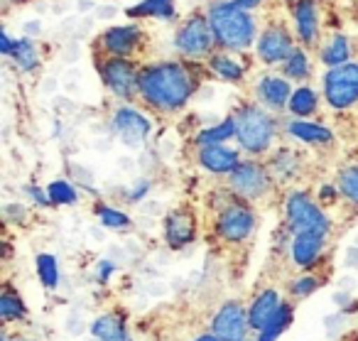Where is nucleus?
<instances>
[{"label":"nucleus","instance_id":"obj_1","mask_svg":"<svg viewBox=\"0 0 358 341\" xmlns=\"http://www.w3.org/2000/svg\"><path fill=\"white\" fill-rule=\"evenodd\" d=\"M194 69L187 62H152L140 69V99L159 113L182 111L199 89Z\"/></svg>","mask_w":358,"mask_h":341},{"label":"nucleus","instance_id":"obj_2","mask_svg":"<svg viewBox=\"0 0 358 341\" xmlns=\"http://www.w3.org/2000/svg\"><path fill=\"white\" fill-rule=\"evenodd\" d=\"M209 22L219 47L226 52H245L258 42V18L248 11L236 8L231 0H216L209 6Z\"/></svg>","mask_w":358,"mask_h":341},{"label":"nucleus","instance_id":"obj_3","mask_svg":"<svg viewBox=\"0 0 358 341\" xmlns=\"http://www.w3.org/2000/svg\"><path fill=\"white\" fill-rule=\"evenodd\" d=\"M236 140L248 155H265L278 138V118L258 104H243L234 116Z\"/></svg>","mask_w":358,"mask_h":341},{"label":"nucleus","instance_id":"obj_4","mask_svg":"<svg viewBox=\"0 0 358 341\" xmlns=\"http://www.w3.org/2000/svg\"><path fill=\"white\" fill-rule=\"evenodd\" d=\"M216 47H219V42L211 30L209 15H204V13H189L174 32V50L185 60H211L216 55Z\"/></svg>","mask_w":358,"mask_h":341},{"label":"nucleus","instance_id":"obj_5","mask_svg":"<svg viewBox=\"0 0 358 341\" xmlns=\"http://www.w3.org/2000/svg\"><path fill=\"white\" fill-rule=\"evenodd\" d=\"M285 216H287V228L297 233H319L327 236L331 231V221L322 211L317 202L302 189H292L285 199Z\"/></svg>","mask_w":358,"mask_h":341},{"label":"nucleus","instance_id":"obj_6","mask_svg":"<svg viewBox=\"0 0 358 341\" xmlns=\"http://www.w3.org/2000/svg\"><path fill=\"white\" fill-rule=\"evenodd\" d=\"M324 99L334 111H346L358 104V64L346 62L324 74Z\"/></svg>","mask_w":358,"mask_h":341},{"label":"nucleus","instance_id":"obj_7","mask_svg":"<svg viewBox=\"0 0 358 341\" xmlns=\"http://www.w3.org/2000/svg\"><path fill=\"white\" fill-rule=\"evenodd\" d=\"M101 79L115 99L133 101L135 96H140V69L133 60L106 57L101 62Z\"/></svg>","mask_w":358,"mask_h":341},{"label":"nucleus","instance_id":"obj_8","mask_svg":"<svg viewBox=\"0 0 358 341\" xmlns=\"http://www.w3.org/2000/svg\"><path fill=\"white\" fill-rule=\"evenodd\" d=\"M231 192L238 194L245 202L263 199L273 189V172L255 160H241V165L229 174Z\"/></svg>","mask_w":358,"mask_h":341},{"label":"nucleus","instance_id":"obj_9","mask_svg":"<svg viewBox=\"0 0 358 341\" xmlns=\"http://www.w3.org/2000/svg\"><path fill=\"white\" fill-rule=\"evenodd\" d=\"M255 211L245 202H229L216 216V233L229 243H241L255 231Z\"/></svg>","mask_w":358,"mask_h":341},{"label":"nucleus","instance_id":"obj_10","mask_svg":"<svg viewBox=\"0 0 358 341\" xmlns=\"http://www.w3.org/2000/svg\"><path fill=\"white\" fill-rule=\"evenodd\" d=\"M297 45H294V35L282 25V22H273L260 32L258 42H255V52L263 64H285L289 57L294 55Z\"/></svg>","mask_w":358,"mask_h":341},{"label":"nucleus","instance_id":"obj_11","mask_svg":"<svg viewBox=\"0 0 358 341\" xmlns=\"http://www.w3.org/2000/svg\"><path fill=\"white\" fill-rule=\"evenodd\" d=\"M110 130L125 148H140L152 130V123L133 106H120L110 116Z\"/></svg>","mask_w":358,"mask_h":341},{"label":"nucleus","instance_id":"obj_12","mask_svg":"<svg viewBox=\"0 0 358 341\" xmlns=\"http://www.w3.org/2000/svg\"><path fill=\"white\" fill-rule=\"evenodd\" d=\"M250 331L248 312L243 309L238 300H231L216 312L211 321V334L219 341H245Z\"/></svg>","mask_w":358,"mask_h":341},{"label":"nucleus","instance_id":"obj_13","mask_svg":"<svg viewBox=\"0 0 358 341\" xmlns=\"http://www.w3.org/2000/svg\"><path fill=\"white\" fill-rule=\"evenodd\" d=\"M143 45V27L140 22H128V25H113L101 35V50L108 57H123L130 60Z\"/></svg>","mask_w":358,"mask_h":341},{"label":"nucleus","instance_id":"obj_14","mask_svg":"<svg viewBox=\"0 0 358 341\" xmlns=\"http://www.w3.org/2000/svg\"><path fill=\"white\" fill-rule=\"evenodd\" d=\"M294 32L304 47H314L322 35V8L317 0H292Z\"/></svg>","mask_w":358,"mask_h":341},{"label":"nucleus","instance_id":"obj_15","mask_svg":"<svg viewBox=\"0 0 358 341\" xmlns=\"http://www.w3.org/2000/svg\"><path fill=\"white\" fill-rule=\"evenodd\" d=\"M292 84H289L287 76H278V74H265L258 79L255 84V96L258 101L273 113H280L289 106V99H292Z\"/></svg>","mask_w":358,"mask_h":341},{"label":"nucleus","instance_id":"obj_16","mask_svg":"<svg viewBox=\"0 0 358 341\" xmlns=\"http://www.w3.org/2000/svg\"><path fill=\"white\" fill-rule=\"evenodd\" d=\"M164 238L172 248H185L196 238V218L189 209H174L164 218Z\"/></svg>","mask_w":358,"mask_h":341},{"label":"nucleus","instance_id":"obj_17","mask_svg":"<svg viewBox=\"0 0 358 341\" xmlns=\"http://www.w3.org/2000/svg\"><path fill=\"white\" fill-rule=\"evenodd\" d=\"M199 165L206 169V172L231 174L241 165V153L238 150L226 148L224 143L221 145H204V148H199Z\"/></svg>","mask_w":358,"mask_h":341},{"label":"nucleus","instance_id":"obj_18","mask_svg":"<svg viewBox=\"0 0 358 341\" xmlns=\"http://www.w3.org/2000/svg\"><path fill=\"white\" fill-rule=\"evenodd\" d=\"M322 251H324V236H319V233H297L292 238V243H289L292 263L297 267L317 265Z\"/></svg>","mask_w":358,"mask_h":341},{"label":"nucleus","instance_id":"obj_19","mask_svg":"<svg viewBox=\"0 0 358 341\" xmlns=\"http://www.w3.org/2000/svg\"><path fill=\"white\" fill-rule=\"evenodd\" d=\"M282 307V300H280L278 290H263L258 297L253 300L248 309V319H250V329L263 331L268 326V321L278 314V309Z\"/></svg>","mask_w":358,"mask_h":341},{"label":"nucleus","instance_id":"obj_20","mask_svg":"<svg viewBox=\"0 0 358 341\" xmlns=\"http://www.w3.org/2000/svg\"><path fill=\"white\" fill-rule=\"evenodd\" d=\"M91 334L99 341H133L128 334V324H125V316L118 312H108V314H101L91 324Z\"/></svg>","mask_w":358,"mask_h":341},{"label":"nucleus","instance_id":"obj_21","mask_svg":"<svg viewBox=\"0 0 358 341\" xmlns=\"http://www.w3.org/2000/svg\"><path fill=\"white\" fill-rule=\"evenodd\" d=\"M287 133L294 140H302L307 145H329L334 140V130L327 128L324 123H314V120L297 118L287 125Z\"/></svg>","mask_w":358,"mask_h":341},{"label":"nucleus","instance_id":"obj_22","mask_svg":"<svg viewBox=\"0 0 358 341\" xmlns=\"http://www.w3.org/2000/svg\"><path fill=\"white\" fill-rule=\"evenodd\" d=\"M130 18H155V20H174L177 6L174 0H140L138 6L128 8Z\"/></svg>","mask_w":358,"mask_h":341},{"label":"nucleus","instance_id":"obj_23","mask_svg":"<svg viewBox=\"0 0 358 341\" xmlns=\"http://www.w3.org/2000/svg\"><path fill=\"white\" fill-rule=\"evenodd\" d=\"M319 57H322V62L329 67V69L346 64L348 57H351V37H346V35L329 37L327 45H324L322 52H319Z\"/></svg>","mask_w":358,"mask_h":341},{"label":"nucleus","instance_id":"obj_24","mask_svg":"<svg viewBox=\"0 0 358 341\" xmlns=\"http://www.w3.org/2000/svg\"><path fill=\"white\" fill-rule=\"evenodd\" d=\"M270 172H273V177L280 179V182L294 179L299 172V155L289 148H280L278 153L273 155V160H270Z\"/></svg>","mask_w":358,"mask_h":341},{"label":"nucleus","instance_id":"obj_25","mask_svg":"<svg viewBox=\"0 0 358 341\" xmlns=\"http://www.w3.org/2000/svg\"><path fill=\"white\" fill-rule=\"evenodd\" d=\"M317 109H319V94L312 86H299V89H294L292 99H289V106H287V111L294 118H309Z\"/></svg>","mask_w":358,"mask_h":341},{"label":"nucleus","instance_id":"obj_26","mask_svg":"<svg viewBox=\"0 0 358 341\" xmlns=\"http://www.w3.org/2000/svg\"><path fill=\"white\" fill-rule=\"evenodd\" d=\"M27 316V307L22 302V297L13 290L10 285L0 292V319L6 324H13V321H20Z\"/></svg>","mask_w":358,"mask_h":341},{"label":"nucleus","instance_id":"obj_27","mask_svg":"<svg viewBox=\"0 0 358 341\" xmlns=\"http://www.w3.org/2000/svg\"><path fill=\"white\" fill-rule=\"evenodd\" d=\"M209 69L224 81H241L245 76V67L241 64L238 60H234L231 55H224V52H216V55L211 57Z\"/></svg>","mask_w":358,"mask_h":341},{"label":"nucleus","instance_id":"obj_28","mask_svg":"<svg viewBox=\"0 0 358 341\" xmlns=\"http://www.w3.org/2000/svg\"><path fill=\"white\" fill-rule=\"evenodd\" d=\"M231 138H236L234 116H231V118H226L224 123L211 125V128L201 130V133L194 138V143L199 145V148H204V145H221V143H226V140H231Z\"/></svg>","mask_w":358,"mask_h":341},{"label":"nucleus","instance_id":"obj_29","mask_svg":"<svg viewBox=\"0 0 358 341\" xmlns=\"http://www.w3.org/2000/svg\"><path fill=\"white\" fill-rule=\"evenodd\" d=\"M13 60L20 67L22 71H35L40 67V52H37L35 42L22 37V40H15V50H13Z\"/></svg>","mask_w":358,"mask_h":341},{"label":"nucleus","instance_id":"obj_30","mask_svg":"<svg viewBox=\"0 0 358 341\" xmlns=\"http://www.w3.org/2000/svg\"><path fill=\"white\" fill-rule=\"evenodd\" d=\"M282 71H285V76H287L289 81L309 79V76H312V62H309L307 52H304L302 47H297V50H294V55L285 62Z\"/></svg>","mask_w":358,"mask_h":341},{"label":"nucleus","instance_id":"obj_31","mask_svg":"<svg viewBox=\"0 0 358 341\" xmlns=\"http://www.w3.org/2000/svg\"><path fill=\"white\" fill-rule=\"evenodd\" d=\"M289 321H292V307L282 302V307L278 309V314H275L273 319L268 321V326L260 331L258 341H275V339H280V336H282V331L289 326Z\"/></svg>","mask_w":358,"mask_h":341},{"label":"nucleus","instance_id":"obj_32","mask_svg":"<svg viewBox=\"0 0 358 341\" xmlns=\"http://www.w3.org/2000/svg\"><path fill=\"white\" fill-rule=\"evenodd\" d=\"M47 194H50V202L57 204V207H69V204L79 202V192H76L74 184L66 182V179H55V182L47 187Z\"/></svg>","mask_w":358,"mask_h":341},{"label":"nucleus","instance_id":"obj_33","mask_svg":"<svg viewBox=\"0 0 358 341\" xmlns=\"http://www.w3.org/2000/svg\"><path fill=\"white\" fill-rule=\"evenodd\" d=\"M37 275L45 287H57L59 285V265H57V258L52 253H40L37 256Z\"/></svg>","mask_w":358,"mask_h":341},{"label":"nucleus","instance_id":"obj_34","mask_svg":"<svg viewBox=\"0 0 358 341\" xmlns=\"http://www.w3.org/2000/svg\"><path fill=\"white\" fill-rule=\"evenodd\" d=\"M94 211H96V216L101 218V223H103L106 228H120V231L130 228V216H128V214L118 211V209L108 207V204H96Z\"/></svg>","mask_w":358,"mask_h":341},{"label":"nucleus","instance_id":"obj_35","mask_svg":"<svg viewBox=\"0 0 358 341\" xmlns=\"http://www.w3.org/2000/svg\"><path fill=\"white\" fill-rule=\"evenodd\" d=\"M338 189L351 204L358 207V165H348L338 174Z\"/></svg>","mask_w":358,"mask_h":341},{"label":"nucleus","instance_id":"obj_36","mask_svg":"<svg viewBox=\"0 0 358 341\" xmlns=\"http://www.w3.org/2000/svg\"><path fill=\"white\" fill-rule=\"evenodd\" d=\"M319 285H322V282H319V277L304 275V277H299V280H294L292 285H289V290H292L294 297H309Z\"/></svg>","mask_w":358,"mask_h":341},{"label":"nucleus","instance_id":"obj_37","mask_svg":"<svg viewBox=\"0 0 358 341\" xmlns=\"http://www.w3.org/2000/svg\"><path fill=\"white\" fill-rule=\"evenodd\" d=\"M115 272V265L110 260H101L99 263V267H96V277H99V282L101 285H106L108 282V277Z\"/></svg>","mask_w":358,"mask_h":341},{"label":"nucleus","instance_id":"obj_38","mask_svg":"<svg viewBox=\"0 0 358 341\" xmlns=\"http://www.w3.org/2000/svg\"><path fill=\"white\" fill-rule=\"evenodd\" d=\"M27 194H30L32 197V202L37 204V207H50V194L47 192H42V189H37L35 184H30V187H27Z\"/></svg>","mask_w":358,"mask_h":341},{"label":"nucleus","instance_id":"obj_39","mask_svg":"<svg viewBox=\"0 0 358 341\" xmlns=\"http://www.w3.org/2000/svg\"><path fill=\"white\" fill-rule=\"evenodd\" d=\"M13 50H15V40L8 35V30L0 32V52L6 57H13Z\"/></svg>","mask_w":358,"mask_h":341},{"label":"nucleus","instance_id":"obj_40","mask_svg":"<svg viewBox=\"0 0 358 341\" xmlns=\"http://www.w3.org/2000/svg\"><path fill=\"white\" fill-rule=\"evenodd\" d=\"M236 8H241V11H248V13H253V11H258L260 6H263V0H231Z\"/></svg>","mask_w":358,"mask_h":341},{"label":"nucleus","instance_id":"obj_41","mask_svg":"<svg viewBox=\"0 0 358 341\" xmlns=\"http://www.w3.org/2000/svg\"><path fill=\"white\" fill-rule=\"evenodd\" d=\"M336 187H334V184H324L322 189H319V202H334V199H336Z\"/></svg>","mask_w":358,"mask_h":341},{"label":"nucleus","instance_id":"obj_42","mask_svg":"<svg viewBox=\"0 0 358 341\" xmlns=\"http://www.w3.org/2000/svg\"><path fill=\"white\" fill-rule=\"evenodd\" d=\"M148 189H150V184H148V182H138V184L133 187V192H130V202H138V199H143Z\"/></svg>","mask_w":358,"mask_h":341},{"label":"nucleus","instance_id":"obj_43","mask_svg":"<svg viewBox=\"0 0 358 341\" xmlns=\"http://www.w3.org/2000/svg\"><path fill=\"white\" fill-rule=\"evenodd\" d=\"M25 35L32 37V35H42V22L40 20H30L25 22Z\"/></svg>","mask_w":358,"mask_h":341},{"label":"nucleus","instance_id":"obj_44","mask_svg":"<svg viewBox=\"0 0 358 341\" xmlns=\"http://www.w3.org/2000/svg\"><path fill=\"white\" fill-rule=\"evenodd\" d=\"M194 341H219V339H216V336H214V334H211V331H209V334H204V336H196Z\"/></svg>","mask_w":358,"mask_h":341},{"label":"nucleus","instance_id":"obj_45","mask_svg":"<svg viewBox=\"0 0 358 341\" xmlns=\"http://www.w3.org/2000/svg\"><path fill=\"white\" fill-rule=\"evenodd\" d=\"M91 6H94V3H91V0H81V3H79V11H91Z\"/></svg>","mask_w":358,"mask_h":341},{"label":"nucleus","instance_id":"obj_46","mask_svg":"<svg viewBox=\"0 0 358 341\" xmlns=\"http://www.w3.org/2000/svg\"><path fill=\"white\" fill-rule=\"evenodd\" d=\"M96 15H99V18H110V15H115V11H110V6H108V11H96Z\"/></svg>","mask_w":358,"mask_h":341},{"label":"nucleus","instance_id":"obj_47","mask_svg":"<svg viewBox=\"0 0 358 341\" xmlns=\"http://www.w3.org/2000/svg\"><path fill=\"white\" fill-rule=\"evenodd\" d=\"M3 341H32V339H8V336H3Z\"/></svg>","mask_w":358,"mask_h":341}]
</instances>
